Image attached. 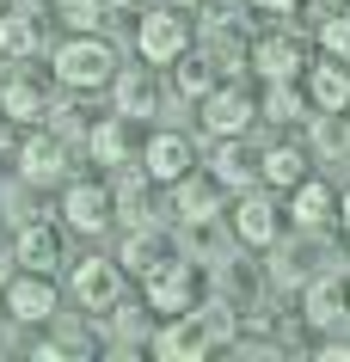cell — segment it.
<instances>
[{"label": "cell", "mask_w": 350, "mask_h": 362, "mask_svg": "<svg viewBox=\"0 0 350 362\" xmlns=\"http://www.w3.org/2000/svg\"><path fill=\"white\" fill-rule=\"evenodd\" d=\"M62 6V19L74 25V31H93L98 19H105V6H98V0H56Z\"/></svg>", "instance_id": "29"}, {"label": "cell", "mask_w": 350, "mask_h": 362, "mask_svg": "<svg viewBox=\"0 0 350 362\" xmlns=\"http://www.w3.org/2000/svg\"><path fill=\"white\" fill-rule=\"evenodd\" d=\"M221 203H228V191L215 185L209 172H185V178L173 185V215H178V221H191V228L215 221V215H221Z\"/></svg>", "instance_id": "9"}, {"label": "cell", "mask_w": 350, "mask_h": 362, "mask_svg": "<svg viewBox=\"0 0 350 362\" xmlns=\"http://www.w3.org/2000/svg\"><path fill=\"white\" fill-rule=\"evenodd\" d=\"M258 13H295V0H252Z\"/></svg>", "instance_id": "30"}, {"label": "cell", "mask_w": 350, "mask_h": 362, "mask_svg": "<svg viewBox=\"0 0 350 362\" xmlns=\"http://www.w3.org/2000/svg\"><path fill=\"white\" fill-rule=\"evenodd\" d=\"M31 49H37V25H31V13H0V56L25 62Z\"/></svg>", "instance_id": "25"}, {"label": "cell", "mask_w": 350, "mask_h": 362, "mask_svg": "<svg viewBox=\"0 0 350 362\" xmlns=\"http://www.w3.org/2000/svg\"><path fill=\"white\" fill-rule=\"evenodd\" d=\"M320 49H326L332 62H350V13H332V19H320Z\"/></svg>", "instance_id": "27"}, {"label": "cell", "mask_w": 350, "mask_h": 362, "mask_svg": "<svg viewBox=\"0 0 350 362\" xmlns=\"http://www.w3.org/2000/svg\"><path fill=\"white\" fill-rule=\"evenodd\" d=\"M160 258H166V240H160V233L148 228V221H141V228L129 233V240H123V258H117V264H123V270H136V276H148V270H154Z\"/></svg>", "instance_id": "23"}, {"label": "cell", "mask_w": 350, "mask_h": 362, "mask_svg": "<svg viewBox=\"0 0 350 362\" xmlns=\"http://www.w3.org/2000/svg\"><path fill=\"white\" fill-rule=\"evenodd\" d=\"M191 166H197V153H191L185 135H173V129L148 135V148H141V172H148V185H178Z\"/></svg>", "instance_id": "8"}, {"label": "cell", "mask_w": 350, "mask_h": 362, "mask_svg": "<svg viewBox=\"0 0 350 362\" xmlns=\"http://www.w3.org/2000/svg\"><path fill=\"white\" fill-rule=\"evenodd\" d=\"M252 68H258L264 80H295L301 68H308V56H301V43H295V37L276 31V37H258V43H252Z\"/></svg>", "instance_id": "18"}, {"label": "cell", "mask_w": 350, "mask_h": 362, "mask_svg": "<svg viewBox=\"0 0 350 362\" xmlns=\"http://www.w3.org/2000/svg\"><path fill=\"white\" fill-rule=\"evenodd\" d=\"M49 111V93H43L31 74H13L6 86H0V117H19V123H31V117Z\"/></svg>", "instance_id": "21"}, {"label": "cell", "mask_w": 350, "mask_h": 362, "mask_svg": "<svg viewBox=\"0 0 350 362\" xmlns=\"http://www.w3.org/2000/svg\"><path fill=\"white\" fill-rule=\"evenodd\" d=\"M344 148H350V111H344Z\"/></svg>", "instance_id": "33"}, {"label": "cell", "mask_w": 350, "mask_h": 362, "mask_svg": "<svg viewBox=\"0 0 350 362\" xmlns=\"http://www.w3.org/2000/svg\"><path fill=\"white\" fill-rule=\"evenodd\" d=\"M173 80H178V93L197 105V98L215 86V62H209V56H191V49H185V56L173 62Z\"/></svg>", "instance_id": "26"}, {"label": "cell", "mask_w": 350, "mask_h": 362, "mask_svg": "<svg viewBox=\"0 0 350 362\" xmlns=\"http://www.w3.org/2000/svg\"><path fill=\"white\" fill-rule=\"evenodd\" d=\"M301 313H308V325H338L350 313V276H344V270L313 276V283L301 288Z\"/></svg>", "instance_id": "11"}, {"label": "cell", "mask_w": 350, "mask_h": 362, "mask_svg": "<svg viewBox=\"0 0 350 362\" xmlns=\"http://www.w3.org/2000/svg\"><path fill=\"white\" fill-rule=\"evenodd\" d=\"M209 178L221 185V191H252V185H258V160L246 153V141H240V135H215Z\"/></svg>", "instance_id": "13"}, {"label": "cell", "mask_w": 350, "mask_h": 362, "mask_svg": "<svg viewBox=\"0 0 350 362\" xmlns=\"http://www.w3.org/2000/svg\"><path fill=\"white\" fill-rule=\"evenodd\" d=\"M0 13H6V0H0Z\"/></svg>", "instance_id": "34"}, {"label": "cell", "mask_w": 350, "mask_h": 362, "mask_svg": "<svg viewBox=\"0 0 350 362\" xmlns=\"http://www.w3.org/2000/svg\"><path fill=\"white\" fill-rule=\"evenodd\" d=\"M117 295H123V264H111V258H80L74 264V301L80 307H117Z\"/></svg>", "instance_id": "12"}, {"label": "cell", "mask_w": 350, "mask_h": 362, "mask_svg": "<svg viewBox=\"0 0 350 362\" xmlns=\"http://www.w3.org/2000/svg\"><path fill=\"white\" fill-rule=\"evenodd\" d=\"M289 215H295V228H326V221H338V191L320 185V178H301L289 191Z\"/></svg>", "instance_id": "17"}, {"label": "cell", "mask_w": 350, "mask_h": 362, "mask_svg": "<svg viewBox=\"0 0 350 362\" xmlns=\"http://www.w3.org/2000/svg\"><path fill=\"white\" fill-rule=\"evenodd\" d=\"M0 301H6V313H13L19 325H43L49 313H56V283H49L43 270H19Z\"/></svg>", "instance_id": "7"}, {"label": "cell", "mask_w": 350, "mask_h": 362, "mask_svg": "<svg viewBox=\"0 0 350 362\" xmlns=\"http://www.w3.org/2000/svg\"><path fill=\"white\" fill-rule=\"evenodd\" d=\"M117 74V49L93 31H80V37L56 43V80L62 86H74V93H93V86H111Z\"/></svg>", "instance_id": "1"}, {"label": "cell", "mask_w": 350, "mask_h": 362, "mask_svg": "<svg viewBox=\"0 0 350 362\" xmlns=\"http://www.w3.org/2000/svg\"><path fill=\"white\" fill-rule=\"evenodd\" d=\"M141 288H148V307H154V313H185V307H191V295H197V276H191V264H185V258H173V252H166V258L141 276Z\"/></svg>", "instance_id": "5"}, {"label": "cell", "mask_w": 350, "mask_h": 362, "mask_svg": "<svg viewBox=\"0 0 350 362\" xmlns=\"http://www.w3.org/2000/svg\"><path fill=\"white\" fill-rule=\"evenodd\" d=\"M338 221H344V228H350V191L338 197Z\"/></svg>", "instance_id": "32"}, {"label": "cell", "mask_w": 350, "mask_h": 362, "mask_svg": "<svg viewBox=\"0 0 350 362\" xmlns=\"http://www.w3.org/2000/svg\"><path fill=\"white\" fill-rule=\"evenodd\" d=\"M258 178L276 185V191H295V185L308 178V148H289V141L264 148V153H258Z\"/></svg>", "instance_id": "20"}, {"label": "cell", "mask_w": 350, "mask_h": 362, "mask_svg": "<svg viewBox=\"0 0 350 362\" xmlns=\"http://www.w3.org/2000/svg\"><path fill=\"white\" fill-rule=\"evenodd\" d=\"M197 117H203L209 135H246V123L258 117V98L246 86H209L197 98Z\"/></svg>", "instance_id": "3"}, {"label": "cell", "mask_w": 350, "mask_h": 362, "mask_svg": "<svg viewBox=\"0 0 350 362\" xmlns=\"http://www.w3.org/2000/svg\"><path fill=\"white\" fill-rule=\"evenodd\" d=\"M19 172L31 178V185H62L68 178V148H62V135H25L19 148Z\"/></svg>", "instance_id": "14"}, {"label": "cell", "mask_w": 350, "mask_h": 362, "mask_svg": "<svg viewBox=\"0 0 350 362\" xmlns=\"http://www.w3.org/2000/svg\"><path fill=\"white\" fill-rule=\"evenodd\" d=\"M136 49L148 68H173L185 49H191V25H185V13H148V19L136 25Z\"/></svg>", "instance_id": "2"}, {"label": "cell", "mask_w": 350, "mask_h": 362, "mask_svg": "<svg viewBox=\"0 0 350 362\" xmlns=\"http://www.w3.org/2000/svg\"><path fill=\"white\" fill-rule=\"evenodd\" d=\"M258 117H264V123H301V117H308V98L295 93L289 80H271L264 98H258Z\"/></svg>", "instance_id": "22"}, {"label": "cell", "mask_w": 350, "mask_h": 362, "mask_svg": "<svg viewBox=\"0 0 350 362\" xmlns=\"http://www.w3.org/2000/svg\"><path fill=\"white\" fill-rule=\"evenodd\" d=\"M86 148H93L98 166H123V160H129V129H123V117H105V123L86 135Z\"/></svg>", "instance_id": "24"}, {"label": "cell", "mask_w": 350, "mask_h": 362, "mask_svg": "<svg viewBox=\"0 0 350 362\" xmlns=\"http://www.w3.org/2000/svg\"><path fill=\"white\" fill-rule=\"evenodd\" d=\"M276 233H283V209L264 191H240V203H233V240L240 246H276Z\"/></svg>", "instance_id": "6"}, {"label": "cell", "mask_w": 350, "mask_h": 362, "mask_svg": "<svg viewBox=\"0 0 350 362\" xmlns=\"http://www.w3.org/2000/svg\"><path fill=\"white\" fill-rule=\"evenodd\" d=\"M308 105H320V111L344 117L350 111V62H313L308 68Z\"/></svg>", "instance_id": "15"}, {"label": "cell", "mask_w": 350, "mask_h": 362, "mask_svg": "<svg viewBox=\"0 0 350 362\" xmlns=\"http://www.w3.org/2000/svg\"><path fill=\"white\" fill-rule=\"evenodd\" d=\"M320 356H326V362H350V344H326Z\"/></svg>", "instance_id": "31"}, {"label": "cell", "mask_w": 350, "mask_h": 362, "mask_svg": "<svg viewBox=\"0 0 350 362\" xmlns=\"http://www.w3.org/2000/svg\"><path fill=\"white\" fill-rule=\"evenodd\" d=\"M62 221L74 233H98L111 221V191H105V185H86V178L62 185Z\"/></svg>", "instance_id": "10"}, {"label": "cell", "mask_w": 350, "mask_h": 362, "mask_svg": "<svg viewBox=\"0 0 350 362\" xmlns=\"http://www.w3.org/2000/svg\"><path fill=\"white\" fill-rule=\"evenodd\" d=\"M209 344H215L209 320L185 307V313H166V325H160V338H154V356H166V362H197V356H209Z\"/></svg>", "instance_id": "4"}, {"label": "cell", "mask_w": 350, "mask_h": 362, "mask_svg": "<svg viewBox=\"0 0 350 362\" xmlns=\"http://www.w3.org/2000/svg\"><path fill=\"white\" fill-rule=\"evenodd\" d=\"M13 258H19L25 270H43V276H49V270L62 264V233L49 228V221H25V228H19V246H13Z\"/></svg>", "instance_id": "19"}, {"label": "cell", "mask_w": 350, "mask_h": 362, "mask_svg": "<svg viewBox=\"0 0 350 362\" xmlns=\"http://www.w3.org/2000/svg\"><path fill=\"white\" fill-rule=\"evenodd\" d=\"M111 209H123L129 215V221H148V185H141V178H123V185H117V197H111Z\"/></svg>", "instance_id": "28"}, {"label": "cell", "mask_w": 350, "mask_h": 362, "mask_svg": "<svg viewBox=\"0 0 350 362\" xmlns=\"http://www.w3.org/2000/svg\"><path fill=\"white\" fill-rule=\"evenodd\" d=\"M111 98H117V117H123V123H129V117H154V105H160L154 74H148V68H117Z\"/></svg>", "instance_id": "16"}]
</instances>
